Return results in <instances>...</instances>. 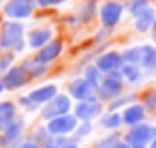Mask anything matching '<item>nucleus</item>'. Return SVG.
<instances>
[{"instance_id": "7", "label": "nucleus", "mask_w": 156, "mask_h": 148, "mask_svg": "<svg viewBox=\"0 0 156 148\" xmlns=\"http://www.w3.org/2000/svg\"><path fill=\"white\" fill-rule=\"evenodd\" d=\"M96 92H98V99H107V101H111V99L120 97V94H122V77L107 75V77L98 84Z\"/></svg>"}, {"instance_id": "36", "label": "nucleus", "mask_w": 156, "mask_h": 148, "mask_svg": "<svg viewBox=\"0 0 156 148\" xmlns=\"http://www.w3.org/2000/svg\"><path fill=\"white\" fill-rule=\"evenodd\" d=\"M113 148H130V146H128V144H126V142H118V144H115V146H113Z\"/></svg>"}, {"instance_id": "12", "label": "nucleus", "mask_w": 156, "mask_h": 148, "mask_svg": "<svg viewBox=\"0 0 156 148\" xmlns=\"http://www.w3.org/2000/svg\"><path fill=\"white\" fill-rule=\"evenodd\" d=\"M60 52H62V41H49L45 47L39 50L37 60H39L41 65H49L51 60H56V58L60 56Z\"/></svg>"}, {"instance_id": "19", "label": "nucleus", "mask_w": 156, "mask_h": 148, "mask_svg": "<svg viewBox=\"0 0 156 148\" xmlns=\"http://www.w3.org/2000/svg\"><path fill=\"white\" fill-rule=\"evenodd\" d=\"M22 131H24V122L22 120H13L9 127H7V133H5V144H11V142H15V139H20V135H22Z\"/></svg>"}, {"instance_id": "32", "label": "nucleus", "mask_w": 156, "mask_h": 148, "mask_svg": "<svg viewBox=\"0 0 156 148\" xmlns=\"http://www.w3.org/2000/svg\"><path fill=\"white\" fill-rule=\"evenodd\" d=\"M128 101H133V97H124V99H118V101H115V103H113L111 107L115 109V107H120V105H124V103H128Z\"/></svg>"}, {"instance_id": "34", "label": "nucleus", "mask_w": 156, "mask_h": 148, "mask_svg": "<svg viewBox=\"0 0 156 148\" xmlns=\"http://www.w3.org/2000/svg\"><path fill=\"white\" fill-rule=\"evenodd\" d=\"M60 148H77V144H75L73 139H64V144H62Z\"/></svg>"}, {"instance_id": "20", "label": "nucleus", "mask_w": 156, "mask_h": 148, "mask_svg": "<svg viewBox=\"0 0 156 148\" xmlns=\"http://www.w3.org/2000/svg\"><path fill=\"white\" fill-rule=\"evenodd\" d=\"M94 11H96V2L94 0H86V2L81 5V9H79V20L81 22H90L94 17Z\"/></svg>"}, {"instance_id": "26", "label": "nucleus", "mask_w": 156, "mask_h": 148, "mask_svg": "<svg viewBox=\"0 0 156 148\" xmlns=\"http://www.w3.org/2000/svg\"><path fill=\"white\" fill-rule=\"evenodd\" d=\"M150 5H147V0H130V2H128V11L137 17L139 13H143L145 9H147Z\"/></svg>"}, {"instance_id": "30", "label": "nucleus", "mask_w": 156, "mask_h": 148, "mask_svg": "<svg viewBox=\"0 0 156 148\" xmlns=\"http://www.w3.org/2000/svg\"><path fill=\"white\" fill-rule=\"evenodd\" d=\"M90 131H92V124H90V122H83V124L77 129V137H83V135H88Z\"/></svg>"}, {"instance_id": "42", "label": "nucleus", "mask_w": 156, "mask_h": 148, "mask_svg": "<svg viewBox=\"0 0 156 148\" xmlns=\"http://www.w3.org/2000/svg\"><path fill=\"white\" fill-rule=\"evenodd\" d=\"M0 144H2V137H0Z\"/></svg>"}, {"instance_id": "8", "label": "nucleus", "mask_w": 156, "mask_h": 148, "mask_svg": "<svg viewBox=\"0 0 156 148\" xmlns=\"http://www.w3.org/2000/svg\"><path fill=\"white\" fill-rule=\"evenodd\" d=\"M75 129H77V116H71V114H64V116L47 122V131L51 135H66Z\"/></svg>"}, {"instance_id": "23", "label": "nucleus", "mask_w": 156, "mask_h": 148, "mask_svg": "<svg viewBox=\"0 0 156 148\" xmlns=\"http://www.w3.org/2000/svg\"><path fill=\"white\" fill-rule=\"evenodd\" d=\"M26 67V71L30 73V77H41L45 71H47V65H41L39 60H32V62H26L24 65Z\"/></svg>"}, {"instance_id": "17", "label": "nucleus", "mask_w": 156, "mask_h": 148, "mask_svg": "<svg viewBox=\"0 0 156 148\" xmlns=\"http://www.w3.org/2000/svg\"><path fill=\"white\" fill-rule=\"evenodd\" d=\"M15 118V105L11 101H2L0 103V129H7Z\"/></svg>"}, {"instance_id": "2", "label": "nucleus", "mask_w": 156, "mask_h": 148, "mask_svg": "<svg viewBox=\"0 0 156 148\" xmlns=\"http://www.w3.org/2000/svg\"><path fill=\"white\" fill-rule=\"evenodd\" d=\"M154 139H156V127L145 124V122H141V124H137V127H130V131H128L126 137H124V142H126L128 146H145L147 142L152 144Z\"/></svg>"}, {"instance_id": "28", "label": "nucleus", "mask_w": 156, "mask_h": 148, "mask_svg": "<svg viewBox=\"0 0 156 148\" xmlns=\"http://www.w3.org/2000/svg\"><path fill=\"white\" fill-rule=\"evenodd\" d=\"M143 105L150 109H156V90H150L143 94Z\"/></svg>"}, {"instance_id": "15", "label": "nucleus", "mask_w": 156, "mask_h": 148, "mask_svg": "<svg viewBox=\"0 0 156 148\" xmlns=\"http://www.w3.org/2000/svg\"><path fill=\"white\" fill-rule=\"evenodd\" d=\"M49 41H51V30H49V28H37V30H32V32L28 35V45L34 47V50L45 47Z\"/></svg>"}, {"instance_id": "40", "label": "nucleus", "mask_w": 156, "mask_h": 148, "mask_svg": "<svg viewBox=\"0 0 156 148\" xmlns=\"http://www.w3.org/2000/svg\"><path fill=\"white\" fill-rule=\"evenodd\" d=\"M2 90H5V86H2V82H0V92H2Z\"/></svg>"}, {"instance_id": "35", "label": "nucleus", "mask_w": 156, "mask_h": 148, "mask_svg": "<svg viewBox=\"0 0 156 148\" xmlns=\"http://www.w3.org/2000/svg\"><path fill=\"white\" fill-rule=\"evenodd\" d=\"M20 148H39V146H37V142H24Z\"/></svg>"}, {"instance_id": "5", "label": "nucleus", "mask_w": 156, "mask_h": 148, "mask_svg": "<svg viewBox=\"0 0 156 148\" xmlns=\"http://www.w3.org/2000/svg\"><path fill=\"white\" fill-rule=\"evenodd\" d=\"M122 13H124V7H122L120 2H113V0L105 2V5L101 7V22H103V26H105L107 30L113 28V26L122 20Z\"/></svg>"}, {"instance_id": "10", "label": "nucleus", "mask_w": 156, "mask_h": 148, "mask_svg": "<svg viewBox=\"0 0 156 148\" xmlns=\"http://www.w3.org/2000/svg\"><path fill=\"white\" fill-rule=\"evenodd\" d=\"M96 67H98L103 73H113V71H120V69L124 67L122 54H118V52H107V54H103V56L96 60Z\"/></svg>"}, {"instance_id": "9", "label": "nucleus", "mask_w": 156, "mask_h": 148, "mask_svg": "<svg viewBox=\"0 0 156 148\" xmlns=\"http://www.w3.org/2000/svg\"><path fill=\"white\" fill-rule=\"evenodd\" d=\"M101 114V101L98 99H88V101H79V105L75 107V116L81 118L83 122H90L92 118H96Z\"/></svg>"}, {"instance_id": "31", "label": "nucleus", "mask_w": 156, "mask_h": 148, "mask_svg": "<svg viewBox=\"0 0 156 148\" xmlns=\"http://www.w3.org/2000/svg\"><path fill=\"white\" fill-rule=\"evenodd\" d=\"M60 2H64V0H37V5H41V7H54Z\"/></svg>"}, {"instance_id": "24", "label": "nucleus", "mask_w": 156, "mask_h": 148, "mask_svg": "<svg viewBox=\"0 0 156 148\" xmlns=\"http://www.w3.org/2000/svg\"><path fill=\"white\" fill-rule=\"evenodd\" d=\"M141 67H145V69H150V71L156 69V50H152L150 45H147V50H145V56H143V60H141Z\"/></svg>"}, {"instance_id": "1", "label": "nucleus", "mask_w": 156, "mask_h": 148, "mask_svg": "<svg viewBox=\"0 0 156 148\" xmlns=\"http://www.w3.org/2000/svg\"><path fill=\"white\" fill-rule=\"evenodd\" d=\"M24 26L20 22H7L0 32V47H9L13 52H22L24 50Z\"/></svg>"}, {"instance_id": "41", "label": "nucleus", "mask_w": 156, "mask_h": 148, "mask_svg": "<svg viewBox=\"0 0 156 148\" xmlns=\"http://www.w3.org/2000/svg\"><path fill=\"white\" fill-rule=\"evenodd\" d=\"M130 148H145V146H130Z\"/></svg>"}, {"instance_id": "33", "label": "nucleus", "mask_w": 156, "mask_h": 148, "mask_svg": "<svg viewBox=\"0 0 156 148\" xmlns=\"http://www.w3.org/2000/svg\"><path fill=\"white\" fill-rule=\"evenodd\" d=\"M45 135H47V127H45V129H37V131H34V139H43Z\"/></svg>"}, {"instance_id": "3", "label": "nucleus", "mask_w": 156, "mask_h": 148, "mask_svg": "<svg viewBox=\"0 0 156 148\" xmlns=\"http://www.w3.org/2000/svg\"><path fill=\"white\" fill-rule=\"evenodd\" d=\"M37 7V0H9L5 5V15L13 22V20H24L30 17L32 11Z\"/></svg>"}, {"instance_id": "11", "label": "nucleus", "mask_w": 156, "mask_h": 148, "mask_svg": "<svg viewBox=\"0 0 156 148\" xmlns=\"http://www.w3.org/2000/svg\"><path fill=\"white\" fill-rule=\"evenodd\" d=\"M56 94H58V86L49 84V86H41V88L32 90V92L28 94V99H30L32 105H45V103H49Z\"/></svg>"}, {"instance_id": "27", "label": "nucleus", "mask_w": 156, "mask_h": 148, "mask_svg": "<svg viewBox=\"0 0 156 148\" xmlns=\"http://www.w3.org/2000/svg\"><path fill=\"white\" fill-rule=\"evenodd\" d=\"M11 65H13V52H9V54H5L0 58V73H7Z\"/></svg>"}, {"instance_id": "18", "label": "nucleus", "mask_w": 156, "mask_h": 148, "mask_svg": "<svg viewBox=\"0 0 156 148\" xmlns=\"http://www.w3.org/2000/svg\"><path fill=\"white\" fill-rule=\"evenodd\" d=\"M145 50H147V45H141V47H130V50H126L124 54H122V60L126 62V65H141V60H143V56H145Z\"/></svg>"}, {"instance_id": "22", "label": "nucleus", "mask_w": 156, "mask_h": 148, "mask_svg": "<svg viewBox=\"0 0 156 148\" xmlns=\"http://www.w3.org/2000/svg\"><path fill=\"white\" fill-rule=\"evenodd\" d=\"M120 71H122V77L128 80V82H137V80L141 77V71H139L137 65H124Z\"/></svg>"}, {"instance_id": "21", "label": "nucleus", "mask_w": 156, "mask_h": 148, "mask_svg": "<svg viewBox=\"0 0 156 148\" xmlns=\"http://www.w3.org/2000/svg\"><path fill=\"white\" fill-rule=\"evenodd\" d=\"M122 122H124V120H122V114H115V112L103 116V120H101V124H103L105 129H118Z\"/></svg>"}, {"instance_id": "38", "label": "nucleus", "mask_w": 156, "mask_h": 148, "mask_svg": "<svg viewBox=\"0 0 156 148\" xmlns=\"http://www.w3.org/2000/svg\"><path fill=\"white\" fill-rule=\"evenodd\" d=\"M45 148H58V146H56V144H47Z\"/></svg>"}, {"instance_id": "6", "label": "nucleus", "mask_w": 156, "mask_h": 148, "mask_svg": "<svg viewBox=\"0 0 156 148\" xmlns=\"http://www.w3.org/2000/svg\"><path fill=\"white\" fill-rule=\"evenodd\" d=\"M30 82V73L26 71V67H13L2 75V86L13 90V88H22Z\"/></svg>"}, {"instance_id": "4", "label": "nucleus", "mask_w": 156, "mask_h": 148, "mask_svg": "<svg viewBox=\"0 0 156 148\" xmlns=\"http://www.w3.org/2000/svg\"><path fill=\"white\" fill-rule=\"evenodd\" d=\"M69 109H71V99H69V97H64V94H56L49 103H45V107H43L41 116H43L45 120H54V118L64 116Z\"/></svg>"}, {"instance_id": "29", "label": "nucleus", "mask_w": 156, "mask_h": 148, "mask_svg": "<svg viewBox=\"0 0 156 148\" xmlns=\"http://www.w3.org/2000/svg\"><path fill=\"white\" fill-rule=\"evenodd\" d=\"M118 142H120V137H118V135H109V137H105L103 142H98L94 148H113Z\"/></svg>"}, {"instance_id": "13", "label": "nucleus", "mask_w": 156, "mask_h": 148, "mask_svg": "<svg viewBox=\"0 0 156 148\" xmlns=\"http://www.w3.org/2000/svg\"><path fill=\"white\" fill-rule=\"evenodd\" d=\"M94 86L83 77V80H75L73 84H71V94L75 97V99H79V101H88V99H92V94H94Z\"/></svg>"}, {"instance_id": "14", "label": "nucleus", "mask_w": 156, "mask_h": 148, "mask_svg": "<svg viewBox=\"0 0 156 148\" xmlns=\"http://www.w3.org/2000/svg\"><path fill=\"white\" fill-rule=\"evenodd\" d=\"M143 118H145V107H143V105H128V107L124 109V114H122L124 124H130V127L141 124Z\"/></svg>"}, {"instance_id": "37", "label": "nucleus", "mask_w": 156, "mask_h": 148, "mask_svg": "<svg viewBox=\"0 0 156 148\" xmlns=\"http://www.w3.org/2000/svg\"><path fill=\"white\" fill-rule=\"evenodd\" d=\"M152 32H154V39H156V22H154V26H152Z\"/></svg>"}, {"instance_id": "39", "label": "nucleus", "mask_w": 156, "mask_h": 148, "mask_svg": "<svg viewBox=\"0 0 156 148\" xmlns=\"http://www.w3.org/2000/svg\"><path fill=\"white\" fill-rule=\"evenodd\" d=\"M150 148H156V139H154V142H152V144H150Z\"/></svg>"}, {"instance_id": "16", "label": "nucleus", "mask_w": 156, "mask_h": 148, "mask_svg": "<svg viewBox=\"0 0 156 148\" xmlns=\"http://www.w3.org/2000/svg\"><path fill=\"white\" fill-rule=\"evenodd\" d=\"M154 22H156V11H154L152 7H147L143 13H139V15L135 17V28H137L139 32H147V30L154 26Z\"/></svg>"}, {"instance_id": "25", "label": "nucleus", "mask_w": 156, "mask_h": 148, "mask_svg": "<svg viewBox=\"0 0 156 148\" xmlns=\"http://www.w3.org/2000/svg\"><path fill=\"white\" fill-rule=\"evenodd\" d=\"M101 73H103V71H101L98 67H90V69H86V80H88L94 88H98V84L103 82V80H101Z\"/></svg>"}]
</instances>
